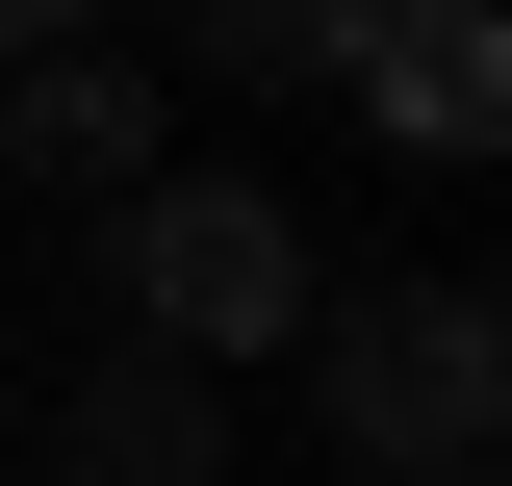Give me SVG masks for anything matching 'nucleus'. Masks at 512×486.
<instances>
[{
  "mask_svg": "<svg viewBox=\"0 0 512 486\" xmlns=\"http://www.w3.org/2000/svg\"><path fill=\"white\" fill-rule=\"evenodd\" d=\"M180 52H205V77H256V103H308V77H359V0H205Z\"/></svg>",
  "mask_w": 512,
  "mask_h": 486,
  "instance_id": "nucleus-5",
  "label": "nucleus"
},
{
  "mask_svg": "<svg viewBox=\"0 0 512 486\" xmlns=\"http://www.w3.org/2000/svg\"><path fill=\"white\" fill-rule=\"evenodd\" d=\"M128 333H180V359H256V333H308V231L256 180H128Z\"/></svg>",
  "mask_w": 512,
  "mask_h": 486,
  "instance_id": "nucleus-2",
  "label": "nucleus"
},
{
  "mask_svg": "<svg viewBox=\"0 0 512 486\" xmlns=\"http://www.w3.org/2000/svg\"><path fill=\"white\" fill-rule=\"evenodd\" d=\"M0 154H52V180H128V77H26Z\"/></svg>",
  "mask_w": 512,
  "mask_h": 486,
  "instance_id": "nucleus-6",
  "label": "nucleus"
},
{
  "mask_svg": "<svg viewBox=\"0 0 512 486\" xmlns=\"http://www.w3.org/2000/svg\"><path fill=\"white\" fill-rule=\"evenodd\" d=\"M333 435H359L384 486H487V282L333 307Z\"/></svg>",
  "mask_w": 512,
  "mask_h": 486,
  "instance_id": "nucleus-1",
  "label": "nucleus"
},
{
  "mask_svg": "<svg viewBox=\"0 0 512 486\" xmlns=\"http://www.w3.org/2000/svg\"><path fill=\"white\" fill-rule=\"evenodd\" d=\"M52 26H103V0H0V52H52Z\"/></svg>",
  "mask_w": 512,
  "mask_h": 486,
  "instance_id": "nucleus-7",
  "label": "nucleus"
},
{
  "mask_svg": "<svg viewBox=\"0 0 512 486\" xmlns=\"http://www.w3.org/2000/svg\"><path fill=\"white\" fill-rule=\"evenodd\" d=\"M205 461H231V384H205L180 333H128V359L52 410V486H205Z\"/></svg>",
  "mask_w": 512,
  "mask_h": 486,
  "instance_id": "nucleus-3",
  "label": "nucleus"
},
{
  "mask_svg": "<svg viewBox=\"0 0 512 486\" xmlns=\"http://www.w3.org/2000/svg\"><path fill=\"white\" fill-rule=\"evenodd\" d=\"M359 77H384V128H410V154H487V128H512L487 0H359Z\"/></svg>",
  "mask_w": 512,
  "mask_h": 486,
  "instance_id": "nucleus-4",
  "label": "nucleus"
}]
</instances>
